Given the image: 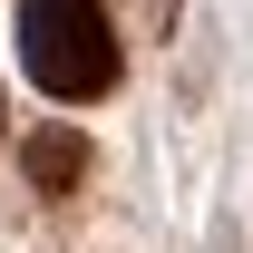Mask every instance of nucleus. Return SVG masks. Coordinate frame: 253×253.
Masks as SVG:
<instances>
[{
  "instance_id": "2",
  "label": "nucleus",
  "mask_w": 253,
  "mask_h": 253,
  "mask_svg": "<svg viewBox=\"0 0 253 253\" xmlns=\"http://www.w3.org/2000/svg\"><path fill=\"white\" fill-rule=\"evenodd\" d=\"M20 166H30V195H68L78 175H88V136L49 117V126L30 136V146H20Z\"/></svg>"
},
{
  "instance_id": "3",
  "label": "nucleus",
  "mask_w": 253,
  "mask_h": 253,
  "mask_svg": "<svg viewBox=\"0 0 253 253\" xmlns=\"http://www.w3.org/2000/svg\"><path fill=\"white\" fill-rule=\"evenodd\" d=\"M0 117H10V107H0Z\"/></svg>"
},
{
  "instance_id": "1",
  "label": "nucleus",
  "mask_w": 253,
  "mask_h": 253,
  "mask_svg": "<svg viewBox=\"0 0 253 253\" xmlns=\"http://www.w3.org/2000/svg\"><path fill=\"white\" fill-rule=\"evenodd\" d=\"M20 68H30L59 107H88V97L117 88V68H126L117 20H107L97 0H20Z\"/></svg>"
}]
</instances>
